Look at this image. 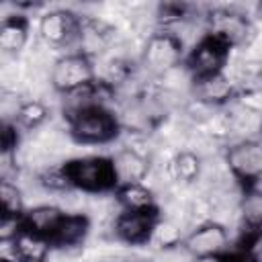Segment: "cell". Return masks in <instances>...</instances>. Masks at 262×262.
<instances>
[{
    "mask_svg": "<svg viewBox=\"0 0 262 262\" xmlns=\"http://www.w3.org/2000/svg\"><path fill=\"white\" fill-rule=\"evenodd\" d=\"M223 262H256V256L252 252H244V250H233L227 252L223 256Z\"/></svg>",
    "mask_w": 262,
    "mask_h": 262,
    "instance_id": "cell-24",
    "label": "cell"
},
{
    "mask_svg": "<svg viewBox=\"0 0 262 262\" xmlns=\"http://www.w3.org/2000/svg\"><path fill=\"white\" fill-rule=\"evenodd\" d=\"M63 217H66V213L59 207L37 205L33 209L25 211V215L20 219V225H23V229H27V231H31V233H35V235H39V237L49 242Z\"/></svg>",
    "mask_w": 262,
    "mask_h": 262,
    "instance_id": "cell-12",
    "label": "cell"
},
{
    "mask_svg": "<svg viewBox=\"0 0 262 262\" xmlns=\"http://www.w3.org/2000/svg\"><path fill=\"white\" fill-rule=\"evenodd\" d=\"M115 196L123 211H158L156 196L151 188H147L143 182L117 186Z\"/></svg>",
    "mask_w": 262,
    "mask_h": 262,
    "instance_id": "cell-16",
    "label": "cell"
},
{
    "mask_svg": "<svg viewBox=\"0 0 262 262\" xmlns=\"http://www.w3.org/2000/svg\"><path fill=\"white\" fill-rule=\"evenodd\" d=\"M39 182L43 186H47L49 190H66L70 188V182L66 178L63 166H55V168H45L39 176Z\"/></svg>",
    "mask_w": 262,
    "mask_h": 262,
    "instance_id": "cell-22",
    "label": "cell"
},
{
    "mask_svg": "<svg viewBox=\"0 0 262 262\" xmlns=\"http://www.w3.org/2000/svg\"><path fill=\"white\" fill-rule=\"evenodd\" d=\"M63 166L70 188L84 192H108L117 188L113 162L106 156H84L68 160Z\"/></svg>",
    "mask_w": 262,
    "mask_h": 262,
    "instance_id": "cell-2",
    "label": "cell"
},
{
    "mask_svg": "<svg viewBox=\"0 0 262 262\" xmlns=\"http://www.w3.org/2000/svg\"><path fill=\"white\" fill-rule=\"evenodd\" d=\"M227 59H229V47L207 33L186 51L184 66L194 80L225 72Z\"/></svg>",
    "mask_w": 262,
    "mask_h": 262,
    "instance_id": "cell-6",
    "label": "cell"
},
{
    "mask_svg": "<svg viewBox=\"0 0 262 262\" xmlns=\"http://www.w3.org/2000/svg\"><path fill=\"white\" fill-rule=\"evenodd\" d=\"M82 18L66 8H55L39 18V37L53 47H61L80 37Z\"/></svg>",
    "mask_w": 262,
    "mask_h": 262,
    "instance_id": "cell-8",
    "label": "cell"
},
{
    "mask_svg": "<svg viewBox=\"0 0 262 262\" xmlns=\"http://www.w3.org/2000/svg\"><path fill=\"white\" fill-rule=\"evenodd\" d=\"M111 162H113L117 186L143 182L147 172H149L147 158L143 154H139L137 149H133V147H121L119 151H115L111 156Z\"/></svg>",
    "mask_w": 262,
    "mask_h": 262,
    "instance_id": "cell-11",
    "label": "cell"
},
{
    "mask_svg": "<svg viewBox=\"0 0 262 262\" xmlns=\"http://www.w3.org/2000/svg\"><path fill=\"white\" fill-rule=\"evenodd\" d=\"M0 209H2L0 217H6V219H23L27 211L20 188L8 178H2L0 182Z\"/></svg>",
    "mask_w": 262,
    "mask_h": 262,
    "instance_id": "cell-18",
    "label": "cell"
},
{
    "mask_svg": "<svg viewBox=\"0 0 262 262\" xmlns=\"http://www.w3.org/2000/svg\"><path fill=\"white\" fill-rule=\"evenodd\" d=\"M184 57H186V51H184L182 39L176 33L162 29L145 41L141 51V66L149 74L162 76L172 72L180 63H184Z\"/></svg>",
    "mask_w": 262,
    "mask_h": 262,
    "instance_id": "cell-3",
    "label": "cell"
},
{
    "mask_svg": "<svg viewBox=\"0 0 262 262\" xmlns=\"http://www.w3.org/2000/svg\"><path fill=\"white\" fill-rule=\"evenodd\" d=\"M12 250H14V260H23V258H47V252L51 250V244L27 229H23L18 235L12 239Z\"/></svg>",
    "mask_w": 262,
    "mask_h": 262,
    "instance_id": "cell-17",
    "label": "cell"
},
{
    "mask_svg": "<svg viewBox=\"0 0 262 262\" xmlns=\"http://www.w3.org/2000/svg\"><path fill=\"white\" fill-rule=\"evenodd\" d=\"M184 244L196 258L205 256H225L229 250V233L217 221H205L196 225L186 237Z\"/></svg>",
    "mask_w": 262,
    "mask_h": 262,
    "instance_id": "cell-9",
    "label": "cell"
},
{
    "mask_svg": "<svg viewBox=\"0 0 262 262\" xmlns=\"http://www.w3.org/2000/svg\"><path fill=\"white\" fill-rule=\"evenodd\" d=\"M225 164L233 178L248 190L262 180V141L242 139L227 147Z\"/></svg>",
    "mask_w": 262,
    "mask_h": 262,
    "instance_id": "cell-5",
    "label": "cell"
},
{
    "mask_svg": "<svg viewBox=\"0 0 262 262\" xmlns=\"http://www.w3.org/2000/svg\"><path fill=\"white\" fill-rule=\"evenodd\" d=\"M194 254L188 250V246L184 244V239H176V242H168L158 246L147 262H194Z\"/></svg>",
    "mask_w": 262,
    "mask_h": 262,
    "instance_id": "cell-21",
    "label": "cell"
},
{
    "mask_svg": "<svg viewBox=\"0 0 262 262\" xmlns=\"http://www.w3.org/2000/svg\"><path fill=\"white\" fill-rule=\"evenodd\" d=\"M88 231H90V221H88L86 215H82V213H66V217L57 225L55 233L51 235L49 244H51V248H61V250L78 248V246H82L86 242Z\"/></svg>",
    "mask_w": 262,
    "mask_h": 262,
    "instance_id": "cell-14",
    "label": "cell"
},
{
    "mask_svg": "<svg viewBox=\"0 0 262 262\" xmlns=\"http://www.w3.org/2000/svg\"><path fill=\"white\" fill-rule=\"evenodd\" d=\"M260 131H262V129H260Z\"/></svg>",
    "mask_w": 262,
    "mask_h": 262,
    "instance_id": "cell-29",
    "label": "cell"
},
{
    "mask_svg": "<svg viewBox=\"0 0 262 262\" xmlns=\"http://www.w3.org/2000/svg\"><path fill=\"white\" fill-rule=\"evenodd\" d=\"M199 174H201V158L194 151L184 149L172 158V176L178 182L190 184L199 178Z\"/></svg>",
    "mask_w": 262,
    "mask_h": 262,
    "instance_id": "cell-19",
    "label": "cell"
},
{
    "mask_svg": "<svg viewBox=\"0 0 262 262\" xmlns=\"http://www.w3.org/2000/svg\"><path fill=\"white\" fill-rule=\"evenodd\" d=\"M209 35L225 43L229 49L244 47L254 37L252 20L237 10L231 8H217L209 14Z\"/></svg>",
    "mask_w": 262,
    "mask_h": 262,
    "instance_id": "cell-7",
    "label": "cell"
},
{
    "mask_svg": "<svg viewBox=\"0 0 262 262\" xmlns=\"http://www.w3.org/2000/svg\"><path fill=\"white\" fill-rule=\"evenodd\" d=\"M158 225V211H121L115 219V235L129 246H143Z\"/></svg>",
    "mask_w": 262,
    "mask_h": 262,
    "instance_id": "cell-10",
    "label": "cell"
},
{
    "mask_svg": "<svg viewBox=\"0 0 262 262\" xmlns=\"http://www.w3.org/2000/svg\"><path fill=\"white\" fill-rule=\"evenodd\" d=\"M68 129L78 143L98 145V143H108L119 135L121 121L104 104H92L70 115Z\"/></svg>",
    "mask_w": 262,
    "mask_h": 262,
    "instance_id": "cell-1",
    "label": "cell"
},
{
    "mask_svg": "<svg viewBox=\"0 0 262 262\" xmlns=\"http://www.w3.org/2000/svg\"><path fill=\"white\" fill-rule=\"evenodd\" d=\"M233 90H235L233 82L225 76V72L192 80V94H194V98L199 102H205V104H211V106L225 104L233 96Z\"/></svg>",
    "mask_w": 262,
    "mask_h": 262,
    "instance_id": "cell-13",
    "label": "cell"
},
{
    "mask_svg": "<svg viewBox=\"0 0 262 262\" xmlns=\"http://www.w3.org/2000/svg\"><path fill=\"white\" fill-rule=\"evenodd\" d=\"M0 262H14V260H8V258H2Z\"/></svg>",
    "mask_w": 262,
    "mask_h": 262,
    "instance_id": "cell-28",
    "label": "cell"
},
{
    "mask_svg": "<svg viewBox=\"0 0 262 262\" xmlns=\"http://www.w3.org/2000/svg\"><path fill=\"white\" fill-rule=\"evenodd\" d=\"M47 117H49V111L41 100H25L16 106L14 125L23 129H37L47 121Z\"/></svg>",
    "mask_w": 262,
    "mask_h": 262,
    "instance_id": "cell-20",
    "label": "cell"
},
{
    "mask_svg": "<svg viewBox=\"0 0 262 262\" xmlns=\"http://www.w3.org/2000/svg\"><path fill=\"white\" fill-rule=\"evenodd\" d=\"M194 262H223V256H205V258H194Z\"/></svg>",
    "mask_w": 262,
    "mask_h": 262,
    "instance_id": "cell-25",
    "label": "cell"
},
{
    "mask_svg": "<svg viewBox=\"0 0 262 262\" xmlns=\"http://www.w3.org/2000/svg\"><path fill=\"white\" fill-rule=\"evenodd\" d=\"M14 262H47V258H23V260H14Z\"/></svg>",
    "mask_w": 262,
    "mask_h": 262,
    "instance_id": "cell-26",
    "label": "cell"
},
{
    "mask_svg": "<svg viewBox=\"0 0 262 262\" xmlns=\"http://www.w3.org/2000/svg\"><path fill=\"white\" fill-rule=\"evenodd\" d=\"M256 12H258V16L262 18V0H260V2L256 4Z\"/></svg>",
    "mask_w": 262,
    "mask_h": 262,
    "instance_id": "cell-27",
    "label": "cell"
},
{
    "mask_svg": "<svg viewBox=\"0 0 262 262\" xmlns=\"http://www.w3.org/2000/svg\"><path fill=\"white\" fill-rule=\"evenodd\" d=\"M18 145V133H16V125H10V123H4L2 127V156L8 158L14 147Z\"/></svg>",
    "mask_w": 262,
    "mask_h": 262,
    "instance_id": "cell-23",
    "label": "cell"
},
{
    "mask_svg": "<svg viewBox=\"0 0 262 262\" xmlns=\"http://www.w3.org/2000/svg\"><path fill=\"white\" fill-rule=\"evenodd\" d=\"M29 35H31L29 18L23 14H10L0 25V49L4 53L16 55L29 43Z\"/></svg>",
    "mask_w": 262,
    "mask_h": 262,
    "instance_id": "cell-15",
    "label": "cell"
},
{
    "mask_svg": "<svg viewBox=\"0 0 262 262\" xmlns=\"http://www.w3.org/2000/svg\"><path fill=\"white\" fill-rule=\"evenodd\" d=\"M96 82V70L90 55L76 51L66 53L59 59H55L51 68V86L59 94H72L76 90L88 88Z\"/></svg>",
    "mask_w": 262,
    "mask_h": 262,
    "instance_id": "cell-4",
    "label": "cell"
}]
</instances>
